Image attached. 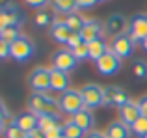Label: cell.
<instances>
[{"mask_svg": "<svg viewBox=\"0 0 147 138\" xmlns=\"http://www.w3.org/2000/svg\"><path fill=\"white\" fill-rule=\"evenodd\" d=\"M129 36L132 37L134 45L142 43V41L147 37V13H136V15L130 17Z\"/></svg>", "mask_w": 147, "mask_h": 138, "instance_id": "9", "label": "cell"}, {"mask_svg": "<svg viewBox=\"0 0 147 138\" xmlns=\"http://www.w3.org/2000/svg\"><path fill=\"white\" fill-rule=\"evenodd\" d=\"M76 4H78V7H82V9H90V7L97 6L99 0H76Z\"/></svg>", "mask_w": 147, "mask_h": 138, "instance_id": "36", "label": "cell"}, {"mask_svg": "<svg viewBox=\"0 0 147 138\" xmlns=\"http://www.w3.org/2000/svg\"><path fill=\"white\" fill-rule=\"evenodd\" d=\"M138 108H140V114L144 118H147V95L138 99Z\"/></svg>", "mask_w": 147, "mask_h": 138, "instance_id": "35", "label": "cell"}, {"mask_svg": "<svg viewBox=\"0 0 147 138\" xmlns=\"http://www.w3.org/2000/svg\"><path fill=\"white\" fill-rule=\"evenodd\" d=\"M130 99L129 93H127L123 88L119 86H106L104 88V105H110V106H123L127 105Z\"/></svg>", "mask_w": 147, "mask_h": 138, "instance_id": "10", "label": "cell"}, {"mask_svg": "<svg viewBox=\"0 0 147 138\" xmlns=\"http://www.w3.org/2000/svg\"><path fill=\"white\" fill-rule=\"evenodd\" d=\"M73 121H75L84 133H90L95 125V118H93V114H91L90 108H84V110H80V112H76L75 116H73Z\"/></svg>", "mask_w": 147, "mask_h": 138, "instance_id": "18", "label": "cell"}, {"mask_svg": "<svg viewBox=\"0 0 147 138\" xmlns=\"http://www.w3.org/2000/svg\"><path fill=\"white\" fill-rule=\"evenodd\" d=\"M56 11L52 9V7H43V9H37L36 17H34V21H36L37 26H41V28H47V26H52L54 22H56Z\"/></svg>", "mask_w": 147, "mask_h": 138, "instance_id": "20", "label": "cell"}, {"mask_svg": "<svg viewBox=\"0 0 147 138\" xmlns=\"http://www.w3.org/2000/svg\"><path fill=\"white\" fill-rule=\"evenodd\" d=\"M69 82H71L69 73H63V71H60V69L50 67V90L52 91H60V93L67 91L69 90Z\"/></svg>", "mask_w": 147, "mask_h": 138, "instance_id": "15", "label": "cell"}, {"mask_svg": "<svg viewBox=\"0 0 147 138\" xmlns=\"http://www.w3.org/2000/svg\"><path fill=\"white\" fill-rule=\"evenodd\" d=\"M121 62L123 60L119 58V56H115L112 51H108L106 54H102L97 62H95V67H97V71L100 73V75L112 76V75H115V73H119V69H121V66H123Z\"/></svg>", "mask_w": 147, "mask_h": 138, "instance_id": "8", "label": "cell"}, {"mask_svg": "<svg viewBox=\"0 0 147 138\" xmlns=\"http://www.w3.org/2000/svg\"><path fill=\"white\" fill-rule=\"evenodd\" d=\"M80 93H82L86 108H99L104 105V88H100L99 84H84L80 88Z\"/></svg>", "mask_w": 147, "mask_h": 138, "instance_id": "4", "label": "cell"}, {"mask_svg": "<svg viewBox=\"0 0 147 138\" xmlns=\"http://www.w3.org/2000/svg\"><path fill=\"white\" fill-rule=\"evenodd\" d=\"M88 47H90V58L95 60V62H97V60H99L102 54H106V52L110 51V45L104 41V37L93 39L91 43H88Z\"/></svg>", "mask_w": 147, "mask_h": 138, "instance_id": "23", "label": "cell"}, {"mask_svg": "<svg viewBox=\"0 0 147 138\" xmlns=\"http://www.w3.org/2000/svg\"><path fill=\"white\" fill-rule=\"evenodd\" d=\"M15 123L22 129L24 133H30L34 129H37V114L34 112H22L15 118Z\"/></svg>", "mask_w": 147, "mask_h": 138, "instance_id": "21", "label": "cell"}, {"mask_svg": "<svg viewBox=\"0 0 147 138\" xmlns=\"http://www.w3.org/2000/svg\"><path fill=\"white\" fill-rule=\"evenodd\" d=\"M63 21H65V24H67V26H69V28H71L75 34H80L88 19H86V17H82L80 13H76V11H75V13L65 15V19H63Z\"/></svg>", "mask_w": 147, "mask_h": 138, "instance_id": "24", "label": "cell"}, {"mask_svg": "<svg viewBox=\"0 0 147 138\" xmlns=\"http://www.w3.org/2000/svg\"><path fill=\"white\" fill-rule=\"evenodd\" d=\"M19 36H22V34L19 32V26H13V24H6L0 30V39L7 41V43H13Z\"/></svg>", "mask_w": 147, "mask_h": 138, "instance_id": "26", "label": "cell"}, {"mask_svg": "<svg viewBox=\"0 0 147 138\" xmlns=\"http://www.w3.org/2000/svg\"><path fill=\"white\" fill-rule=\"evenodd\" d=\"M119 118H121L123 123H127L129 127H132L136 123V120L142 116L140 114V108H138V101H129L127 105L119 106Z\"/></svg>", "mask_w": 147, "mask_h": 138, "instance_id": "14", "label": "cell"}, {"mask_svg": "<svg viewBox=\"0 0 147 138\" xmlns=\"http://www.w3.org/2000/svg\"><path fill=\"white\" fill-rule=\"evenodd\" d=\"M50 7L56 13L69 15V13H75L78 9V4H76V0H50Z\"/></svg>", "mask_w": 147, "mask_h": 138, "instance_id": "22", "label": "cell"}, {"mask_svg": "<svg viewBox=\"0 0 147 138\" xmlns=\"http://www.w3.org/2000/svg\"><path fill=\"white\" fill-rule=\"evenodd\" d=\"M45 138H65V135H63V123L58 125V127H54V129H50V131H47V133H45Z\"/></svg>", "mask_w": 147, "mask_h": 138, "instance_id": "32", "label": "cell"}, {"mask_svg": "<svg viewBox=\"0 0 147 138\" xmlns=\"http://www.w3.org/2000/svg\"><path fill=\"white\" fill-rule=\"evenodd\" d=\"M36 54V45L28 39L26 36H19L17 39L11 43V58L15 62H28L32 56Z\"/></svg>", "mask_w": 147, "mask_h": 138, "instance_id": "3", "label": "cell"}, {"mask_svg": "<svg viewBox=\"0 0 147 138\" xmlns=\"http://www.w3.org/2000/svg\"><path fill=\"white\" fill-rule=\"evenodd\" d=\"M82 43H84L82 36H80V34H73V36L69 37V41H67V49H69V51H73V49H76L78 45H82Z\"/></svg>", "mask_w": 147, "mask_h": 138, "instance_id": "33", "label": "cell"}, {"mask_svg": "<svg viewBox=\"0 0 147 138\" xmlns=\"http://www.w3.org/2000/svg\"><path fill=\"white\" fill-rule=\"evenodd\" d=\"M4 19H6V24H13L21 28L26 21V13L19 6H9L4 9Z\"/></svg>", "mask_w": 147, "mask_h": 138, "instance_id": "17", "label": "cell"}, {"mask_svg": "<svg viewBox=\"0 0 147 138\" xmlns=\"http://www.w3.org/2000/svg\"><path fill=\"white\" fill-rule=\"evenodd\" d=\"M110 51L114 52L115 56H119L121 60L130 58V56H132V52H134V41H132V37L129 36V32L119 34V36L112 37Z\"/></svg>", "mask_w": 147, "mask_h": 138, "instance_id": "6", "label": "cell"}, {"mask_svg": "<svg viewBox=\"0 0 147 138\" xmlns=\"http://www.w3.org/2000/svg\"><path fill=\"white\" fill-rule=\"evenodd\" d=\"M140 45H142V49H144V51L147 52V37H145V39H144V41H142V43H140Z\"/></svg>", "mask_w": 147, "mask_h": 138, "instance_id": "40", "label": "cell"}, {"mask_svg": "<svg viewBox=\"0 0 147 138\" xmlns=\"http://www.w3.org/2000/svg\"><path fill=\"white\" fill-rule=\"evenodd\" d=\"M130 131H132V129L127 123H123L121 120H115L108 125L106 138H130Z\"/></svg>", "mask_w": 147, "mask_h": 138, "instance_id": "19", "label": "cell"}, {"mask_svg": "<svg viewBox=\"0 0 147 138\" xmlns=\"http://www.w3.org/2000/svg\"><path fill=\"white\" fill-rule=\"evenodd\" d=\"M6 138H26V133L17 123H11L6 127Z\"/></svg>", "mask_w": 147, "mask_h": 138, "instance_id": "29", "label": "cell"}, {"mask_svg": "<svg viewBox=\"0 0 147 138\" xmlns=\"http://www.w3.org/2000/svg\"><path fill=\"white\" fill-rule=\"evenodd\" d=\"M6 58H11V43L0 39V60H6Z\"/></svg>", "mask_w": 147, "mask_h": 138, "instance_id": "31", "label": "cell"}, {"mask_svg": "<svg viewBox=\"0 0 147 138\" xmlns=\"http://www.w3.org/2000/svg\"><path fill=\"white\" fill-rule=\"evenodd\" d=\"M86 138H106V133H100V131H90L86 135Z\"/></svg>", "mask_w": 147, "mask_h": 138, "instance_id": "37", "label": "cell"}, {"mask_svg": "<svg viewBox=\"0 0 147 138\" xmlns=\"http://www.w3.org/2000/svg\"><path fill=\"white\" fill-rule=\"evenodd\" d=\"M104 30H106V36H119V34H125V30H129V22L123 17L121 13H114L106 19L104 22Z\"/></svg>", "mask_w": 147, "mask_h": 138, "instance_id": "11", "label": "cell"}, {"mask_svg": "<svg viewBox=\"0 0 147 138\" xmlns=\"http://www.w3.org/2000/svg\"><path fill=\"white\" fill-rule=\"evenodd\" d=\"M9 6H13L11 0H0V9H6V7H9Z\"/></svg>", "mask_w": 147, "mask_h": 138, "instance_id": "38", "label": "cell"}, {"mask_svg": "<svg viewBox=\"0 0 147 138\" xmlns=\"http://www.w3.org/2000/svg\"><path fill=\"white\" fill-rule=\"evenodd\" d=\"M144 138H147V135H145V136H144Z\"/></svg>", "mask_w": 147, "mask_h": 138, "instance_id": "43", "label": "cell"}, {"mask_svg": "<svg viewBox=\"0 0 147 138\" xmlns=\"http://www.w3.org/2000/svg\"><path fill=\"white\" fill-rule=\"evenodd\" d=\"M28 84L34 91L47 93L50 90V69L49 67H36L28 75Z\"/></svg>", "mask_w": 147, "mask_h": 138, "instance_id": "7", "label": "cell"}, {"mask_svg": "<svg viewBox=\"0 0 147 138\" xmlns=\"http://www.w3.org/2000/svg\"><path fill=\"white\" fill-rule=\"evenodd\" d=\"M104 32H106V30H104V24L99 19H88L84 28H82V32H80V36H82V39L86 41V43H91L93 39L102 37Z\"/></svg>", "mask_w": 147, "mask_h": 138, "instance_id": "12", "label": "cell"}, {"mask_svg": "<svg viewBox=\"0 0 147 138\" xmlns=\"http://www.w3.org/2000/svg\"><path fill=\"white\" fill-rule=\"evenodd\" d=\"M50 64H52V69H60L63 73H71L73 69L78 66V60L75 58L73 51H69V49H58L52 54V58H50Z\"/></svg>", "mask_w": 147, "mask_h": 138, "instance_id": "5", "label": "cell"}, {"mask_svg": "<svg viewBox=\"0 0 147 138\" xmlns=\"http://www.w3.org/2000/svg\"><path fill=\"white\" fill-rule=\"evenodd\" d=\"M63 135H65V138H86V133H84L73 120H69V121L63 123Z\"/></svg>", "mask_w": 147, "mask_h": 138, "instance_id": "25", "label": "cell"}, {"mask_svg": "<svg viewBox=\"0 0 147 138\" xmlns=\"http://www.w3.org/2000/svg\"><path fill=\"white\" fill-rule=\"evenodd\" d=\"M99 2H106V0H99Z\"/></svg>", "mask_w": 147, "mask_h": 138, "instance_id": "42", "label": "cell"}, {"mask_svg": "<svg viewBox=\"0 0 147 138\" xmlns=\"http://www.w3.org/2000/svg\"><path fill=\"white\" fill-rule=\"evenodd\" d=\"M6 26V19H4V9H0V30Z\"/></svg>", "mask_w": 147, "mask_h": 138, "instance_id": "39", "label": "cell"}, {"mask_svg": "<svg viewBox=\"0 0 147 138\" xmlns=\"http://www.w3.org/2000/svg\"><path fill=\"white\" fill-rule=\"evenodd\" d=\"M28 7H34V9H43L47 7V4H50V0H24Z\"/></svg>", "mask_w": 147, "mask_h": 138, "instance_id": "34", "label": "cell"}, {"mask_svg": "<svg viewBox=\"0 0 147 138\" xmlns=\"http://www.w3.org/2000/svg\"><path fill=\"white\" fill-rule=\"evenodd\" d=\"M73 34H75V32H73V30L65 24V21L61 17H58L56 22L50 26V37H52L56 43H60V45H67L69 37H71Z\"/></svg>", "mask_w": 147, "mask_h": 138, "instance_id": "13", "label": "cell"}, {"mask_svg": "<svg viewBox=\"0 0 147 138\" xmlns=\"http://www.w3.org/2000/svg\"><path fill=\"white\" fill-rule=\"evenodd\" d=\"M61 125V116L60 112H43V114H37V127L41 129L43 133L50 131V129Z\"/></svg>", "mask_w": 147, "mask_h": 138, "instance_id": "16", "label": "cell"}, {"mask_svg": "<svg viewBox=\"0 0 147 138\" xmlns=\"http://www.w3.org/2000/svg\"><path fill=\"white\" fill-rule=\"evenodd\" d=\"M28 108L34 114H43V112H60V105L54 97H50L47 93H32L28 97Z\"/></svg>", "mask_w": 147, "mask_h": 138, "instance_id": "2", "label": "cell"}, {"mask_svg": "<svg viewBox=\"0 0 147 138\" xmlns=\"http://www.w3.org/2000/svg\"><path fill=\"white\" fill-rule=\"evenodd\" d=\"M130 129H132V133H134V135H136V136L144 138V136L147 135V118L140 116V118H138V120H136V123H134V125H132V127H130Z\"/></svg>", "mask_w": 147, "mask_h": 138, "instance_id": "27", "label": "cell"}, {"mask_svg": "<svg viewBox=\"0 0 147 138\" xmlns=\"http://www.w3.org/2000/svg\"><path fill=\"white\" fill-rule=\"evenodd\" d=\"M2 133H6V127H4V123L0 121V135H2Z\"/></svg>", "mask_w": 147, "mask_h": 138, "instance_id": "41", "label": "cell"}, {"mask_svg": "<svg viewBox=\"0 0 147 138\" xmlns=\"http://www.w3.org/2000/svg\"><path fill=\"white\" fill-rule=\"evenodd\" d=\"M73 54H75V58L78 60V62H82V60L90 58V47H88L86 41H84L82 45H78L76 49H73Z\"/></svg>", "mask_w": 147, "mask_h": 138, "instance_id": "30", "label": "cell"}, {"mask_svg": "<svg viewBox=\"0 0 147 138\" xmlns=\"http://www.w3.org/2000/svg\"><path fill=\"white\" fill-rule=\"evenodd\" d=\"M58 105H60V110H61V112L69 114V116H75L76 112H80V110L86 108L80 90H71V88L60 95V99H58Z\"/></svg>", "mask_w": 147, "mask_h": 138, "instance_id": "1", "label": "cell"}, {"mask_svg": "<svg viewBox=\"0 0 147 138\" xmlns=\"http://www.w3.org/2000/svg\"><path fill=\"white\" fill-rule=\"evenodd\" d=\"M132 73H134V76L140 78V80L147 78V62L145 60H136L134 66H132Z\"/></svg>", "mask_w": 147, "mask_h": 138, "instance_id": "28", "label": "cell"}]
</instances>
